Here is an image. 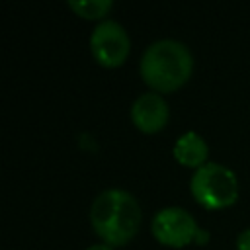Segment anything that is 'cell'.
I'll use <instances>...</instances> for the list:
<instances>
[{
    "instance_id": "obj_1",
    "label": "cell",
    "mask_w": 250,
    "mask_h": 250,
    "mask_svg": "<svg viewBox=\"0 0 250 250\" xmlns=\"http://www.w3.org/2000/svg\"><path fill=\"white\" fill-rule=\"evenodd\" d=\"M141 205L123 188L100 191L90 205V223L96 234L109 246L127 244L141 227Z\"/></svg>"
},
{
    "instance_id": "obj_3",
    "label": "cell",
    "mask_w": 250,
    "mask_h": 250,
    "mask_svg": "<svg viewBox=\"0 0 250 250\" xmlns=\"http://www.w3.org/2000/svg\"><path fill=\"white\" fill-rule=\"evenodd\" d=\"M193 199L205 209H225L238 197L236 174L219 162H205L189 180Z\"/></svg>"
},
{
    "instance_id": "obj_2",
    "label": "cell",
    "mask_w": 250,
    "mask_h": 250,
    "mask_svg": "<svg viewBox=\"0 0 250 250\" xmlns=\"http://www.w3.org/2000/svg\"><path fill=\"white\" fill-rule=\"evenodd\" d=\"M193 57L189 49L178 39H156L152 41L141 57L139 70L143 80L152 88V92H172L178 90L191 74Z\"/></svg>"
},
{
    "instance_id": "obj_9",
    "label": "cell",
    "mask_w": 250,
    "mask_h": 250,
    "mask_svg": "<svg viewBox=\"0 0 250 250\" xmlns=\"http://www.w3.org/2000/svg\"><path fill=\"white\" fill-rule=\"evenodd\" d=\"M236 250H250V229H244L236 236Z\"/></svg>"
},
{
    "instance_id": "obj_10",
    "label": "cell",
    "mask_w": 250,
    "mask_h": 250,
    "mask_svg": "<svg viewBox=\"0 0 250 250\" xmlns=\"http://www.w3.org/2000/svg\"><path fill=\"white\" fill-rule=\"evenodd\" d=\"M86 250H113V246H109V244L102 242V244H92V246H88Z\"/></svg>"
},
{
    "instance_id": "obj_4",
    "label": "cell",
    "mask_w": 250,
    "mask_h": 250,
    "mask_svg": "<svg viewBox=\"0 0 250 250\" xmlns=\"http://www.w3.org/2000/svg\"><path fill=\"white\" fill-rule=\"evenodd\" d=\"M131 49L125 27L115 20H102L90 33V51L102 66H119Z\"/></svg>"
},
{
    "instance_id": "obj_7",
    "label": "cell",
    "mask_w": 250,
    "mask_h": 250,
    "mask_svg": "<svg viewBox=\"0 0 250 250\" xmlns=\"http://www.w3.org/2000/svg\"><path fill=\"white\" fill-rule=\"evenodd\" d=\"M172 154H174V158H176L180 164L197 170L199 166H203V164L207 162L209 146H207L205 139H203L199 133H195V131H186V133H182V135L176 139V143H174V146H172Z\"/></svg>"
},
{
    "instance_id": "obj_6",
    "label": "cell",
    "mask_w": 250,
    "mask_h": 250,
    "mask_svg": "<svg viewBox=\"0 0 250 250\" xmlns=\"http://www.w3.org/2000/svg\"><path fill=\"white\" fill-rule=\"evenodd\" d=\"M170 117V107L158 92H145L135 98L131 105V119L143 133L160 131Z\"/></svg>"
},
{
    "instance_id": "obj_8",
    "label": "cell",
    "mask_w": 250,
    "mask_h": 250,
    "mask_svg": "<svg viewBox=\"0 0 250 250\" xmlns=\"http://www.w3.org/2000/svg\"><path fill=\"white\" fill-rule=\"evenodd\" d=\"M68 6L86 20H98L111 10V0H68Z\"/></svg>"
},
{
    "instance_id": "obj_5",
    "label": "cell",
    "mask_w": 250,
    "mask_h": 250,
    "mask_svg": "<svg viewBox=\"0 0 250 250\" xmlns=\"http://www.w3.org/2000/svg\"><path fill=\"white\" fill-rule=\"evenodd\" d=\"M150 230L160 244L174 246V248L186 246L199 232L197 223L191 217V213H188L184 207H176V205L160 209L152 217Z\"/></svg>"
}]
</instances>
